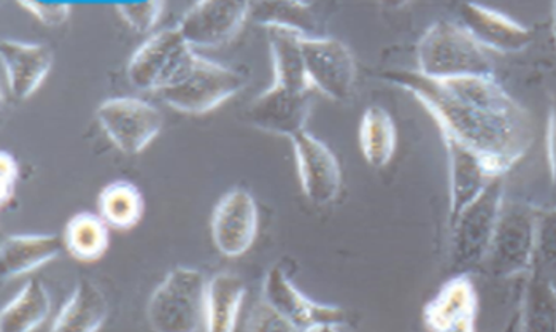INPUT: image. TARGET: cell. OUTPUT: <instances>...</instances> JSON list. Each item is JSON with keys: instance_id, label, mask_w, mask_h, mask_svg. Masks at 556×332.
<instances>
[{"instance_id": "1", "label": "cell", "mask_w": 556, "mask_h": 332, "mask_svg": "<svg viewBox=\"0 0 556 332\" xmlns=\"http://www.w3.org/2000/svg\"><path fill=\"white\" fill-rule=\"evenodd\" d=\"M383 80L415 95L442 136L482 156L496 177H506L533 143L530 113L494 75L434 80L418 71H390Z\"/></svg>"}, {"instance_id": "2", "label": "cell", "mask_w": 556, "mask_h": 332, "mask_svg": "<svg viewBox=\"0 0 556 332\" xmlns=\"http://www.w3.org/2000/svg\"><path fill=\"white\" fill-rule=\"evenodd\" d=\"M417 71L434 80L494 75L489 51L456 22L439 20L425 30L417 48Z\"/></svg>"}, {"instance_id": "3", "label": "cell", "mask_w": 556, "mask_h": 332, "mask_svg": "<svg viewBox=\"0 0 556 332\" xmlns=\"http://www.w3.org/2000/svg\"><path fill=\"white\" fill-rule=\"evenodd\" d=\"M504 187V177L494 178L489 188L455 221L450 222V269L453 270V276H468L469 270L485 263L506 202Z\"/></svg>"}, {"instance_id": "4", "label": "cell", "mask_w": 556, "mask_h": 332, "mask_svg": "<svg viewBox=\"0 0 556 332\" xmlns=\"http://www.w3.org/2000/svg\"><path fill=\"white\" fill-rule=\"evenodd\" d=\"M247 87V77L194 53L178 77L160 92L169 107L188 115H204L218 108Z\"/></svg>"}, {"instance_id": "5", "label": "cell", "mask_w": 556, "mask_h": 332, "mask_svg": "<svg viewBox=\"0 0 556 332\" xmlns=\"http://www.w3.org/2000/svg\"><path fill=\"white\" fill-rule=\"evenodd\" d=\"M208 282L194 267H175L150 296L147 320L154 332H198L205 321Z\"/></svg>"}, {"instance_id": "6", "label": "cell", "mask_w": 556, "mask_h": 332, "mask_svg": "<svg viewBox=\"0 0 556 332\" xmlns=\"http://www.w3.org/2000/svg\"><path fill=\"white\" fill-rule=\"evenodd\" d=\"M538 208L523 202H504L485 267L496 279L530 273L535 263Z\"/></svg>"}, {"instance_id": "7", "label": "cell", "mask_w": 556, "mask_h": 332, "mask_svg": "<svg viewBox=\"0 0 556 332\" xmlns=\"http://www.w3.org/2000/svg\"><path fill=\"white\" fill-rule=\"evenodd\" d=\"M195 51L177 27L160 30L146 40L130 58L128 78L139 91H163L190 63Z\"/></svg>"}, {"instance_id": "8", "label": "cell", "mask_w": 556, "mask_h": 332, "mask_svg": "<svg viewBox=\"0 0 556 332\" xmlns=\"http://www.w3.org/2000/svg\"><path fill=\"white\" fill-rule=\"evenodd\" d=\"M96 116L113 145L129 156L142 153L164 126L161 112L137 98L108 99L99 105Z\"/></svg>"}, {"instance_id": "9", "label": "cell", "mask_w": 556, "mask_h": 332, "mask_svg": "<svg viewBox=\"0 0 556 332\" xmlns=\"http://www.w3.org/2000/svg\"><path fill=\"white\" fill-rule=\"evenodd\" d=\"M305 68L312 89L332 101L352 98L356 85V61L352 50L332 37H304Z\"/></svg>"}, {"instance_id": "10", "label": "cell", "mask_w": 556, "mask_h": 332, "mask_svg": "<svg viewBox=\"0 0 556 332\" xmlns=\"http://www.w3.org/2000/svg\"><path fill=\"white\" fill-rule=\"evenodd\" d=\"M252 3L249 2H204L194 3L177 24L191 48H216L231 42L250 18Z\"/></svg>"}, {"instance_id": "11", "label": "cell", "mask_w": 556, "mask_h": 332, "mask_svg": "<svg viewBox=\"0 0 556 332\" xmlns=\"http://www.w3.org/2000/svg\"><path fill=\"white\" fill-rule=\"evenodd\" d=\"M291 142L304 196L320 207L338 200L342 170L332 150L308 131L298 133Z\"/></svg>"}, {"instance_id": "12", "label": "cell", "mask_w": 556, "mask_h": 332, "mask_svg": "<svg viewBox=\"0 0 556 332\" xmlns=\"http://www.w3.org/2000/svg\"><path fill=\"white\" fill-rule=\"evenodd\" d=\"M255 197L243 188L228 191L212 215V239L226 258H239L255 244L257 234Z\"/></svg>"}, {"instance_id": "13", "label": "cell", "mask_w": 556, "mask_h": 332, "mask_svg": "<svg viewBox=\"0 0 556 332\" xmlns=\"http://www.w3.org/2000/svg\"><path fill=\"white\" fill-rule=\"evenodd\" d=\"M263 299L305 332L318 327H342L346 320V314L341 307L308 299L280 266H274L267 272L263 283Z\"/></svg>"}, {"instance_id": "14", "label": "cell", "mask_w": 556, "mask_h": 332, "mask_svg": "<svg viewBox=\"0 0 556 332\" xmlns=\"http://www.w3.org/2000/svg\"><path fill=\"white\" fill-rule=\"evenodd\" d=\"M311 111V92L291 91L273 84L250 102L245 119L260 131L294 139L305 131Z\"/></svg>"}, {"instance_id": "15", "label": "cell", "mask_w": 556, "mask_h": 332, "mask_svg": "<svg viewBox=\"0 0 556 332\" xmlns=\"http://www.w3.org/2000/svg\"><path fill=\"white\" fill-rule=\"evenodd\" d=\"M479 296L466 273L448 279L424 309L429 332H476Z\"/></svg>"}, {"instance_id": "16", "label": "cell", "mask_w": 556, "mask_h": 332, "mask_svg": "<svg viewBox=\"0 0 556 332\" xmlns=\"http://www.w3.org/2000/svg\"><path fill=\"white\" fill-rule=\"evenodd\" d=\"M459 24L480 47L501 54L521 53L533 42V33L525 24L479 3L458 7Z\"/></svg>"}, {"instance_id": "17", "label": "cell", "mask_w": 556, "mask_h": 332, "mask_svg": "<svg viewBox=\"0 0 556 332\" xmlns=\"http://www.w3.org/2000/svg\"><path fill=\"white\" fill-rule=\"evenodd\" d=\"M442 139H444L448 157L450 225L497 177L494 176L485 159L477 155L473 150L456 142L452 137L442 136Z\"/></svg>"}, {"instance_id": "18", "label": "cell", "mask_w": 556, "mask_h": 332, "mask_svg": "<svg viewBox=\"0 0 556 332\" xmlns=\"http://www.w3.org/2000/svg\"><path fill=\"white\" fill-rule=\"evenodd\" d=\"M7 87L16 99H29L42 87L53 67V51L45 43L2 40L0 44Z\"/></svg>"}, {"instance_id": "19", "label": "cell", "mask_w": 556, "mask_h": 332, "mask_svg": "<svg viewBox=\"0 0 556 332\" xmlns=\"http://www.w3.org/2000/svg\"><path fill=\"white\" fill-rule=\"evenodd\" d=\"M64 241L56 234H13L0 248V276L15 279L53 261L63 252Z\"/></svg>"}, {"instance_id": "20", "label": "cell", "mask_w": 556, "mask_h": 332, "mask_svg": "<svg viewBox=\"0 0 556 332\" xmlns=\"http://www.w3.org/2000/svg\"><path fill=\"white\" fill-rule=\"evenodd\" d=\"M273 56L274 85L298 92H311L302 40L304 34L288 27H266Z\"/></svg>"}, {"instance_id": "21", "label": "cell", "mask_w": 556, "mask_h": 332, "mask_svg": "<svg viewBox=\"0 0 556 332\" xmlns=\"http://www.w3.org/2000/svg\"><path fill=\"white\" fill-rule=\"evenodd\" d=\"M109 310L104 291L91 280H80L50 332H98L108 320Z\"/></svg>"}, {"instance_id": "22", "label": "cell", "mask_w": 556, "mask_h": 332, "mask_svg": "<svg viewBox=\"0 0 556 332\" xmlns=\"http://www.w3.org/2000/svg\"><path fill=\"white\" fill-rule=\"evenodd\" d=\"M245 282L231 272L212 277L205 299V328L207 332H235L240 307L245 297Z\"/></svg>"}, {"instance_id": "23", "label": "cell", "mask_w": 556, "mask_h": 332, "mask_svg": "<svg viewBox=\"0 0 556 332\" xmlns=\"http://www.w3.org/2000/svg\"><path fill=\"white\" fill-rule=\"evenodd\" d=\"M51 311L50 293L40 280H30L0 314V332H34Z\"/></svg>"}, {"instance_id": "24", "label": "cell", "mask_w": 556, "mask_h": 332, "mask_svg": "<svg viewBox=\"0 0 556 332\" xmlns=\"http://www.w3.org/2000/svg\"><path fill=\"white\" fill-rule=\"evenodd\" d=\"M396 145V125L390 113L380 105L366 108L359 123V146L366 163L383 169L393 161Z\"/></svg>"}, {"instance_id": "25", "label": "cell", "mask_w": 556, "mask_h": 332, "mask_svg": "<svg viewBox=\"0 0 556 332\" xmlns=\"http://www.w3.org/2000/svg\"><path fill=\"white\" fill-rule=\"evenodd\" d=\"M98 207L99 217L115 231H129L136 228L146 214L142 193L129 180L109 183L99 194Z\"/></svg>"}, {"instance_id": "26", "label": "cell", "mask_w": 556, "mask_h": 332, "mask_svg": "<svg viewBox=\"0 0 556 332\" xmlns=\"http://www.w3.org/2000/svg\"><path fill=\"white\" fill-rule=\"evenodd\" d=\"M63 241L68 255L77 261H99L110 246V228L99 215L80 212L65 225Z\"/></svg>"}, {"instance_id": "27", "label": "cell", "mask_w": 556, "mask_h": 332, "mask_svg": "<svg viewBox=\"0 0 556 332\" xmlns=\"http://www.w3.org/2000/svg\"><path fill=\"white\" fill-rule=\"evenodd\" d=\"M523 332H556V289L547 270L534 266L523 297Z\"/></svg>"}, {"instance_id": "28", "label": "cell", "mask_w": 556, "mask_h": 332, "mask_svg": "<svg viewBox=\"0 0 556 332\" xmlns=\"http://www.w3.org/2000/svg\"><path fill=\"white\" fill-rule=\"evenodd\" d=\"M311 3L302 2H264L252 5L250 16L264 27H288L300 30L308 36V30L314 29L315 22L311 12Z\"/></svg>"}, {"instance_id": "29", "label": "cell", "mask_w": 556, "mask_h": 332, "mask_svg": "<svg viewBox=\"0 0 556 332\" xmlns=\"http://www.w3.org/2000/svg\"><path fill=\"white\" fill-rule=\"evenodd\" d=\"M534 266L556 269V207L538 208Z\"/></svg>"}, {"instance_id": "30", "label": "cell", "mask_w": 556, "mask_h": 332, "mask_svg": "<svg viewBox=\"0 0 556 332\" xmlns=\"http://www.w3.org/2000/svg\"><path fill=\"white\" fill-rule=\"evenodd\" d=\"M243 332H305L298 328L293 321L274 309L266 301H257L247 317Z\"/></svg>"}, {"instance_id": "31", "label": "cell", "mask_w": 556, "mask_h": 332, "mask_svg": "<svg viewBox=\"0 0 556 332\" xmlns=\"http://www.w3.org/2000/svg\"><path fill=\"white\" fill-rule=\"evenodd\" d=\"M123 22L128 24L134 33L147 34L160 23L164 12V3L160 0L142 3H118L115 7Z\"/></svg>"}, {"instance_id": "32", "label": "cell", "mask_w": 556, "mask_h": 332, "mask_svg": "<svg viewBox=\"0 0 556 332\" xmlns=\"http://www.w3.org/2000/svg\"><path fill=\"white\" fill-rule=\"evenodd\" d=\"M18 5L47 27L63 26L72 10L68 3L18 2Z\"/></svg>"}, {"instance_id": "33", "label": "cell", "mask_w": 556, "mask_h": 332, "mask_svg": "<svg viewBox=\"0 0 556 332\" xmlns=\"http://www.w3.org/2000/svg\"><path fill=\"white\" fill-rule=\"evenodd\" d=\"M20 178V164L9 152L0 155V202L5 207L15 196L16 183Z\"/></svg>"}, {"instance_id": "34", "label": "cell", "mask_w": 556, "mask_h": 332, "mask_svg": "<svg viewBox=\"0 0 556 332\" xmlns=\"http://www.w3.org/2000/svg\"><path fill=\"white\" fill-rule=\"evenodd\" d=\"M545 145H547L548 167H551L552 184L556 190V94L552 98L551 108H548L547 137H545Z\"/></svg>"}, {"instance_id": "35", "label": "cell", "mask_w": 556, "mask_h": 332, "mask_svg": "<svg viewBox=\"0 0 556 332\" xmlns=\"http://www.w3.org/2000/svg\"><path fill=\"white\" fill-rule=\"evenodd\" d=\"M308 332H342L341 327H318Z\"/></svg>"}, {"instance_id": "36", "label": "cell", "mask_w": 556, "mask_h": 332, "mask_svg": "<svg viewBox=\"0 0 556 332\" xmlns=\"http://www.w3.org/2000/svg\"><path fill=\"white\" fill-rule=\"evenodd\" d=\"M552 34H554L556 47V3H554V7H552Z\"/></svg>"}]
</instances>
